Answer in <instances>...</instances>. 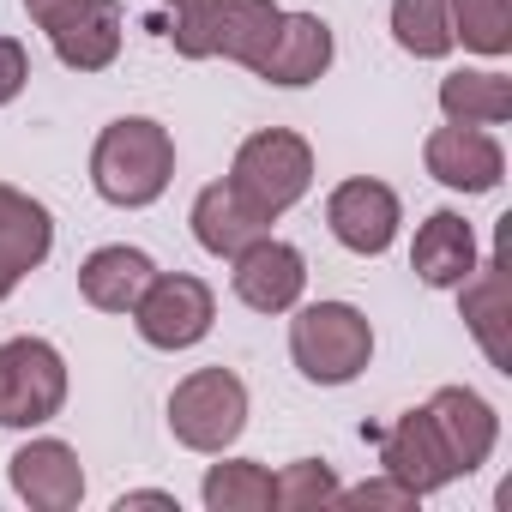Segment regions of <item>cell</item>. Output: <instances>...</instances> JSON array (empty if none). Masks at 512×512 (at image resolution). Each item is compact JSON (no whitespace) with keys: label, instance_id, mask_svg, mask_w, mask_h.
Wrapping results in <instances>:
<instances>
[{"label":"cell","instance_id":"cell-1","mask_svg":"<svg viewBox=\"0 0 512 512\" xmlns=\"http://www.w3.org/2000/svg\"><path fill=\"white\" fill-rule=\"evenodd\" d=\"M175 181V139L151 115H121L91 145V187L121 211H145Z\"/></svg>","mask_w":512,"mask_h":512},{"label":"cell","instance_id":"cell-2","mask_svg":"<svg viewBox=\"0 0 512 512\" xmlns=\"http://www.w3.org/2000/svg\"><path fill=\"white\" fill-rule=\"evenodd\" d=\"M278 19H284L278 0H181L169 43L181 61H217L223 55V61L253 73V61L266 55Z\"/></svg>","mask_w":512,"mask_h":512},{"label":"cell","instance_id":"cell-3","mask_svg":"<svg viewBox=\"0 0 512 512\" xmlns=\"http://www.w3.org/2000/svg\"><path fill=\"white\" fill-rule=\"evenodd\" d=\"M290 356L314 386H350L374 362V326L350 302H308L290 320Z\"/></svg>","mask_w":512,"mask_h":512},{"label":"cell","instance_id":"cell-4","mask_svg":"<svg viewBox=\"0 0 512 512\" xmlns=\"http://www.w3.org/2000/svg\"><path fill=\"white\" fill-rule=\"evenodd\" d=\"M229 187H235L253 211L284 217V211L302 205L308 187H314V151H308V139L290 133V127H266V133L241 139V151H235V163H229Z\"/></svg>","mask_w":512,"mask_h":512},{"label":"cell","instance_id":"cell-5","mask_svg":"<svg viewBox=\"0 0 512 512\" xmlns=\"http://www.w3.org/2000/svg\"><path fill=\"white\" fill-rule=\"evenodd\" d=\"M247 428V386L229 368H193L175 392H169V434L187 452H229Z\"/></svg>","mask_w":512,"mask_h":512},{"label":"cell","instance_id":"cell-6","mask_svg":"<svg viewBox=\"0 0 512 512\" xmlns=\"http://www.w3.org/2000/svg\"><path fill=\"white\" fill-rule=\"evenodd\" d=\"M67 404V362L49 338H7L0 344V422L43 428Z\"/></svg>","mask_w":512,"mask_h":512},{"label":"cell","instance_id":"cell-7","mask_svg":"<svg viewBox=\"0 0 512 512\" xmlns=\"http://www.w3.org/2000/svg\"><path fill=\"white\" fill-rule=\"evenodd\" d=\"M217 320L211 284L187 278V272H157L145 284V296L133 302V326L151 350H193Z\"/></svg>","mask_w":512,"mask_h":512},{"label":"cell","instance_id":"cell-8","mask_svg":"<svg viewBox=\"0 0 512 512\" xmlns=\"http://www.w3.org/2000/svg\"><path fill=\"white\" fill-rule=\"evenodd\" d=\"M229 284H235V302L253 308V314H290L308 290V260L302 247L278 241V235H260L253 247H241L229 260Z\"/></svg>","mask_w":512,"mask_h":512},{"label":"cell","instance_id":"cell-9","mask_svg":"<svg viewBox=\"0 0 512 512\" xmlns=\"http://www.w3.org/2000/svg\"><path fill=\"white\" fill-rule=\"evenodd\" d=\"M374 446H380V470L398 476L416 500L422 494H440L458 476L452 470V452H446V440H440V428H434L428 410H404L398 422L374 428Z\"/></svg>","mask_w":512,"mask_h":512},{"label":"cell","instance_id":"cell-10","mask_svg":"<svg viewBox=\"0 0 512 512\" xmlns=\"http://www.w3.org/2000/svg\"><path fill=\"white\" fill-rule=\"evenodd\" d=\"M326 223H332V235H338L350 253L374 260V253L392 247V235H398V223H404V205H398V193H392L386 181L356 175V181H338V187H332Z\"/></svg>","mask_w":512,"mask_h":512},{"label":"cell","instance_id":"cell-11","mask_svg":"<svg viewBox=\"0 0 512 512\" xmlns=\"http://www.w3.org/2000/svg\"><path fill=\"white\" fill-rule=\"evenodd\" d=\"M422 163H428V175H434L440 187H452V193H494L500 175H506L500 139H494L488 127H458V121H446V127L428 133Z\"/></svg>","mask_w":512,"mask_h":512},{"label":"cell","instance_id":"cell-12","mask_svg":"<svg viewBox=\"0 0 512 512\" xmlns=\"http://www.w3.org/2000/svg\"><path fill=\"white\" fill-rule=\"evenodd\" d=\"M7 482L37 512H73L85 500V464L67 440H25L7 458Z\"/></svg>","mask_w":512,"mask_h":512},{"label":"cell","instance_id":"cell-13","mask_svg":"<svg viewBox=\"0 0 512 512\" xmlns=\"http://www.w3.org/2000/svg\"><path fill=\"white\" fill-rule=\"evenodd\" d=\"M332 55H338V43H332V25L320 13H284L278 31H272V43H266V55L253 61V73H260L266 85L296 91V85L326 79Z\"/></svg>","mask_w":512,"mask_h":512},{"label":"cell","instance_id":"cell-14","mask_svg":"<svg viewBox=\"0 0 512 512\" xmlns=\"http://www.w3.org/2000/svg\"><path fill=\"white\" fill-rule=\"evenodd\" d=\"M49 247H55V217H49V205L0 181V302L19 290L25 272H37V266L49 260Z\"/></svg>","mask_w":512,"mask_h":512},{"label":"cell","instance_id":"cell-15","mask_svg":"<svg viewBox=\"0 0 512 512\" xmlns=\"http://www.w3.org/2000/svg\"><path fill=\"white\" fill-rule=\"evenodd\" d=\"M422 410L434 416V428H440V440H446L458 476H470V470L488 464V452H494V440H500V416H494V404H488L482 392H470V386H440Z\"/></svg>","mask_w":512,"mask_h":512},{"label":"cell","instance_id":"cell-16","mask_svg":"<svg viewBox=\"0 0 512 512\" xmlns=\"http://www.w3.org/2000/svg\"><path fill=\"white\" fill-rule=\"evenodd\" d=\"M193 241L211 253V260H235L241 247H253L260 235H272V217L266 211H253L229 181H211V187H199V199H193Z\"/></svg>","mask_w":512,"mask_h":512},{"label":"cell","instance_id":"cell-17","mask_svg":"<svg viewBox=\"0 0 512 512\" xmlns=\"http://www.w3.org/2000/svg\"><path fill=\"white\" fill-rule=\"evenodd\" d=\"M410 272L428 284V290H458L470 272H476V235L458 211H434L422 229H416V247H410Z\"/></svg>","mask_w":512,"mask_h":512},{"label":"cell","instance_id":"cell-18","mask_svg":"<svg viewBox=\"0 0 512 512\" xmlns=\"http://www.w3.org/2000/svg\"><path fill=\"white\" fill-rule=\"evenodd\" d=\"M151 278H157L151 253H139V247H97L79 266V296L97 314H133V302L145 296Z\"/></svg>","mask_w":512,"mask_h":512},{"label":"cell","instance_id":"cell-19","mask_svg":"<svg viewBox=\"0 0 512 512\" xmlns=\"http://www.w3.org/2000/svg\"><path fill=\"white\" fill-rule=\"evenodd\" d=\"M458 308H464V326L476 332L482 356H488L494 368H512V350H506V260L476 266V272L458 284Z\"/></svg>","mask_w":512,"mask_h":512},{"label":"cell","instance_id":"cell-20","mask_svg":"<svg viewBox=\"0 0 512 512\" xmlns=\"http://www.w3.org/2000/svg\"><path fill=\"white\" fill-rule=\"evenodd\" d=\"M121 7L115 0H91V7L73 19V25H61L49 43H55V61L61 67H73V73H103V67H115V55H121Z\"/></svg>","mask_w":512,"mask_h":512},{"label":"cell","instance_id":"cell-21","mask_svg":"<svg viewBox=\"0 0 512 512\" xmlns=\"http://www.w3.org/2000/svg\"><path fill=\"white\" fill-rule=\"evenodd\" d=\"M440 115L458 127H500L512 121V79L488 67H458L440 79Z\"/></svg>","mask_w":512,"mask_h":512},{"label":"cell","instance_id":"cell-22","mask_svg":"<svg viewBox=\"0 0 512 512\" xmlns=\"http://www.w3.org/2000/svg\"><path fill=\"white\" fill-rule=\"evenodd\" d=\"M199 494H205L211 512H266L272 506V470L253 464V458H223V464L205 470V488Z\"/></svg>","mask_w":512,"mask_h":512},{"label":"cell","instance_id":"cell-23","mask_svg":"<svg viewBox=\"0 0 512 512\" xmlns=\"http://www.w3.org/2000/svg\"><path fill=\"white\" fill-rule=\"evenodd\" d=\"M392 37L404 55L416 61H446L458 43H452V13L446 0H392Z\"/></svg>","mask_w":512,"mask_h":512},{"label":"cell","instance_id":"cell-24","mask_svg":"<svg viewBox=\"0 0 512 512\" xmlns=\"http://www.w3.org/2000/svg\"><path fill=\"white\" fill-rule=\"evenodd\" d=\"M452 13V43L500 61L512 55V0H446Z\"/></svg>","mask_w":512,"mask_h":512},{"label":"cell","instance_id":"cell-25","mask_svg":"<svg viewBox=\"0 0 512 512\" xmlns=\"http://www.w3.org/2000/svg\"><path fill=\"white\" fill-rule=\"evenodd\" d=\"M332 500H338V476L326 458H296L272 476V506H284V512H314Z\"/></svg>","mask_w":512,"mask_h":512},{"label":"cell","instance_id":"cell-26","mask_svg":"<svg viewBox=\"0 0 512 512\" xmlns=\"http://www.w3.org/2000/svg\"><path fill=\"white\" fill-rule=\"evenodd\" d=\"M338 500H344V506H416V494H410L398 476H374V482H362V488H338Z\"/></svg>","mask_w":512,"mask_h":512},{"label":"cell","instance_id":"cell-27","mask_svg":"<svg viewBox=\"0 0 512 512\" xmlns=\"http://www.w3.org/2000/svg\"><path fill=\"white\" fill-rule=\"evenodd\" d=\"M25 79H31V55H25V43H19V37H0V109H7V103L25 91Z\"/></svg>","mask_w":512,"mask_h":512},{"label":"cell","instance_id":"cell-28","mask_svg":"<svg viewBox=\"0 0 512 512\" xmlns=\"http://www.w3.org/2000/svg\"><path fill=\"white\" fill-rule=\"evenodd\" d=\"M91 7V0H25V13H31V25H43L49 37L61 31V25H73L79 13Z\"/></svg>","mask_w":512,"mask_h":512},{"label":"cell","instance_id":"cell-29","mask_svg":"<svg viewBox=\"0 0 512 512\" xmlns=\"http://www.w3.org/2000/svg\"><path fill=\"white\" fill-rule=\"evenodd\" d=\"M115 506H175V494H163V488H139V494H121Z\"/></svg>","mask_w":512,"mask_h":512},{"label":"cell","instance_id":"cell-30","mask_svg":"<svg viewBox=\"0 0 512 512\" xmlns=\"http://www.w3.org/2000/svg\"><path fill=\"white\" fill-rule=\"evenodd\" d=\"M163 7H181V0H163Z\"/></svg>","mask_w":512,"mask_h":512}]
</instances>
